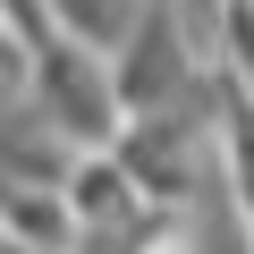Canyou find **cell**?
<instances>
[{
    "mask_svg": "<svg viewBox=\"0 0 254 254\" xmlns=\"http://www.w3.org/2000/svg\"><path fill=\"white\" fill-rule=\"evenodd\" d=\"M26 93H34V110L60 127L76 153H110V144L127 136V110H119L110 60L85 51L76 34H51V43L34 51V85H26Z\"/></svg>",
    "mask_w": 254,
    "mask_h": 254,
    "instance_id": "obj_1",
    "label": "cell"
},
{
    "mask_svg": "<svg viewBox=\"0 0 254 254\" xmlns=\"http://www.w3.org/2000/svg\"><path fill=\"white\" fill-rule=\"evenodd\" d=\"M0 237H17L34 254H76L85 246V229H76L60 187H9V178H0Z\"/></svg>",
    "mask_w": 254,
    "mask_h": 254,
    "instance_id": "obj_2",
    "label": "cell"
},
{
    "mask_svg": "<svg viewBox=\"0 0 254 254\" xmlns=\"http://www.w3.org/2000/svg\"><path fill=\"white\" fill-rule=\"evenodd\" d=\"M246 9H254V0H246Z\"/></svg>",
    "mask_w": 254,
    "mask_h": 254,
    "instance_id": "obj_3",
    "label": "cell"
}]
</instances>
